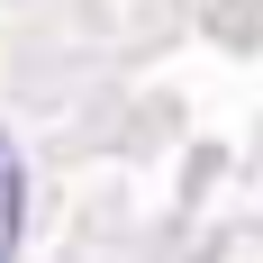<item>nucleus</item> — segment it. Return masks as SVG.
Returning a JSON list of instances; mask_svg holds the SVG:
<instances>
[{
    "label": "nucleus",
    "mask_w": 263,
    "mask_h": 263,
    "mask_svg": "<svg viewBox=\"0 0 263 263\" xmlns=\"http://www.w3.org/2000/svg\"><path fill=\"white\" fill-rule=\"evenodd\" d=\"M18 236H27V163L0 136V263H18Z\"/></svg>",
    "instance_id": "nucleus-1"
}]
</instances>
